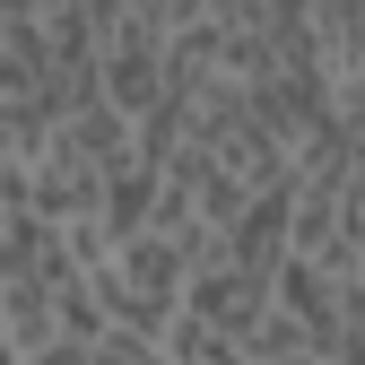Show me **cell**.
I'll return each instance as SVG.
<instances>
[{"label": "cell", "instance_id": "cell-1", "mask_svg": "<svg viewBox=\"0 0 365 365\" xmlns=\"http://www.w3.org/2000/svg\"><path fill=\"white\" fill-rule=\"evenodd\" d=\"M192 235H174V226H140V235H113V261L96 269V304H105V322L130 331V339H165L174 331V313H182V287H192Z\"/></svg>", "mask_w": 365, "mask_h": 365}, {"label": "cell", "instance_id": "cell-2", "mask_svg": "<svg viewBox=\"0 0 365 365\" xmlns=\"http://www.w3.org/2000/svg\"><path fill=\"white\" fill-rule=\"evenodd\" d=\"M96 87H105L130 122H148L174 96V35L157 18H140V9H122L105 26V43H96Z\"/></svg>", "mask_w": 365, "mask_h": 365}, {"label": "cell", "instance_id": "cell-3", "mask_svg": "<svg viewBox=\"0 0 365 365\" xmlns=\"http://www.w3.org/2000/svg\"><path fill=\"white\" fill-rule=\"evenodd\" d=\"M9 209H18V200H9V192H0V226H9Z\"/></svg>", "mask_w": 365, "mask_h": 365}]
</instances>
